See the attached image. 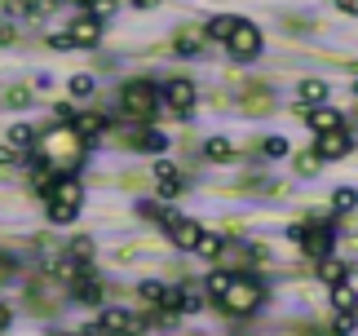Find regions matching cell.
<instances>
[{
    "mask_svg": "<svg viewBox=\"0 0 358 336\" xmlns=\"http://www.w3.org/2000/svg\"><path fill=\"white\" fill-rule=\"evenodd\" d=\"M319 279H323V284H341V279H350V265L336 261V257H323L319 261Z\"/></svg>",
    "mask_w": 358,
    "mask_h": 336,
    "instance_id": "15",
    "label": "cell"
},
{
    "mask_svg": "<svg viewBox=\"0 0 358 336\" xmlns=\"http://www.w3.org/2000/svg\"><path fill=\"white\" fill-rule=\"evenodd\" d=\"M177 310H182V314H199L203 310V292L199 288H186L182 297H177Z\"/></svg>",
    "mask_w": 358,
    "mask_h": 336,
    "instance_id": "20",
    "label": "cell"
},
{
    "mask_svg": "<svg viewBox=\"0 0 358 336\" xmlns=\"http://www.w3.org/2000/svg\"><path fill=\"white\" fill-rule=\"evenodd\" d=\"M164 226H169V239L177 244V248H195V239H199V221H190V217H169L164 221Z\"/></svg>",
    "mask_w": 358,
    "mask_h": 336,
    "instance_id": "11",
    "label": "cell"
},
{
    "mask_svg": "<svg viewBox=\"0 0 358 336\" xmlns=\"http://www.w3.org/2000/svg\"><path fill=\"white\" fill-rule=\"evenodd\" d=\"M306 124H310L314 133H332V129H345V115L332 111V106H314L310 115H306Z\"/></svg>",
    "mask_w": 358,
    "mask_h": 336,
    "instance_id": "13",
    "label": "cell"
},
{
    "mask_svg": "<svg viewBox=\"0 0 358 336\" xmlns=\"http://www.w3.org/2000/svg\"><path fill=\"white\" fill-rule=\"evenodd\" d=\"M226 284H230V274H208V292H213V297H222Z\"/></svg>",
    "mask_w": 358,
    "mask_h": 336,
    "instance_id": "33",
    "label": "cell"
},
{
    "mask_svg": "<svg viewBox=\"0 0 358 336\" xmlns=\"http://www.w3.org/2000/svg\"><path fill=\"white\" fill-rule=\"evenodd\" d=\"M142 146H150V150H164V137H159V133H142Z\"/></svg>",
    "mask_w": 358,
    "mask_h": 336,
    "instance_id": "34",
    "label": "cell"
},
{
    "mask_svg": "<svg viewBox=\"0 0 358 336\" xmlns=\"http://www.w3.org/2000/svg\"><path fill=\"white\" fill-rule=\"evenodd\" d=\"M71 45H98V36H102V18L98 13H76L71 18Z\"/></svg>",
    "mask_w": 358,
    "mask_h": 336,
    "instance_id": "10",
    "label": "cell"
},
{
    "mask_svg": "<svg viewBox=\"0 0 358 336\" xmlns=\"http://www.w3.org/2000/svg\"><path fill=\"white\" fill-rule=\"evenodd\" d=\"M9 40H13V27H9V22H0V45H9Z\"/></svg>",
    "mask_w": 358,
    "mask_h": 336,
    "instance_id": "38",
    "label": "cell"
},
{
    "mask_svg": "<svg viewBox=\"0 0 358 336\" xmlns=\"http://www.w3.org/2000/svg\"><path fill=\"white\" fill-rule=\"evenodd\" d=\"M261 150H266L270 160H283V155H287V137H266V142H261Z\"/></svg>",
    "mask_w": 358,
    "mask_h": 336,
    "instance_id": "31",
    "label": "cell"
},
{
    "mask_svg": "<svg viewBox=\"0 0 358 336\" xmlns=\"http://www.w3.org/2000/svg\"><path fill=\"white\" fill-rule=\"evenodd\" d=\"M332 305L336 310H358V292L341 279V284H332Z\"/></svg>",
    "mask_w": 358,
    "mask_h": 336,
    "instance_id": "17",
    "label": "cell"
},
{
    "mask_svg": "<svg viewBox=\"0 0 358 336\" xmlns=\"http://www.w3.org/2000/svg\"><path fill=\"white\" fill-rule=\"evenodd\" d=\"M332 208H336V213H354V208H358V190L354 186H341L332 195Z\"/></svg>",
    "mask_w": 358,
    "mask_h": 336,
    "instance_id": "23",
    "label": "cell"
},
{
    "mask_svg": "<svg viewBox=\"0 0 358 336\" xmlns=\"http://www.w3.org/2000/svg\"><path fill=\"white\" fill-rule=\"evenodd\" d=\"M195 252H199V257H217V252H222V234H208V230H199Z\"/></svg>",
    "mask_w": 358,
    "mask_h": 336,
    "instance_id": "25",
    "label": "cell"
},
{
    "mask_svg": "<svg viewBox=\"0 0 358 336\" xmlns=\"http://www.w3.org/2000/svg\"><path fill=\"white\" fill-rule=\"evenodd\" d=\"M85 336H133V314L129 310H102V318L93 328H85Z\"/></svg>",
    "mask_w": 358,
    "mask_h": 336,
    "instance_id": "7",
    "label": "cell"
},
{
    "mask_svg": "<svg viewBox=\"0 0 358 336\" xmlns=\"http://www.w3.org/2000/svg\"><path fill=\"white\" fill-rule=\"evenodd\" d=\"M354 328H358V310H336L332 332H336V336H354Z\"/></svg>",
    "mask_w": 358,
    "mask_h": 336,
    "instance_id": "22",
    "label": "cell"
},
{
    "mask_svg": "<svg viewBox=\"0 0 358 336\" xmlns=\"http://www.w3.org/2000/svg\"><path fill=\"white\" fill-rule=\"evenodd\" d=\"M164 102L177 111V120H190V111H195V84L190 80H169L164 84Z\"/></svg>",
    "mask_w": 358,
    "mask_h": 336,
    "instance_id": "8",
    "label": "cell"
},
{
    "mask_svg": "<svg viewBox=\"0 0 358 336\" xmlns=\"http://www.w3.org/2000/svg\"><path fill=\"white\" fill-rule=\"evenodd\" d=\"M27 102H31V89H9V93H5V106H13V111L27 106Z\"/></svg>",
    "mask_w": 358,
    "mask_h": 336,
    "instance_id": "32",
    "label": "cell"
},
{
    "mask_svg": "<svg viewBox=\"0 0 358 336\" xmlns=\"http://www.w3.org/2000/svg\"><path fill=\"white\" fill-rule=\"evenodd\" d=\"M124 111H129L133 120H150L155 115V102H159V93H155V84H146V80H133V84H124Z\"/></svg>",
    "mask_w": 358,
    "mask_h": 336,
    "instance_id": "4",
    "label": "cell"
},
{
    "mask_svg": "<svg viewBox=\"0 0 358 336\" xmlns=\"http://www.w3.org/2000/svg\"><path fill=\"white\" fill-rule=\"evenodd\" d=\"M36 146H40V155H36V150H31V155L40 164H49V173H53V168H58V173H76V168L85 164V146L89 142L76 133V124H53Z\"/></svg>",
    "mask_w": 358,
    "mask_h": 336,
    "instance_id": "1",
    "label": "cell"
},
{
    "mask_svg": "<svg viewBox=\"0 0 358 336\" xmlns=\"http://www.w3.org/2000/svg\"><path fill=\"white\" fill-rule=\"evenodd\" d=\"M142 301L146 305H169V288H164L159 279H146V284H142Z\"/></svg>",
    "mask_w": 358,
    "mask_h": 336,
    "instance_id": "18",
    "label": "cell"
},
{
    "mask_svg": "<svg viewBox=\"0 0 358 336\" xmlns=\"http://www.w3.org/2000/svg\"><path fill=\"white\" fill-rule=\"evenodd\" d=\"M350 146H354V137L350 129H332V133H319V160H345L350 155Z\"/></svg>",
    "mask_w": 358,
    "mask_h": 336,
    "instance_id": "9",
    "label": "cell"
},
{
    "mask_svg": "<svg viewBox=\"0 0 358 336\" xmlns=\"http://www.w3.org/2000/svg\"><path fill=\"white\" fill-rule=\"evenodd\" d=\"M296 173H301V177H314V173H319V150H306V155H296Z\"/></svg>",
    "mask_w": 358,
    "mask_h": 336,
    "instance_id": "29",
    "label": "cell"
},
{
    "mask_svg": "<svg viewBox=\"0 0 358 336\" xmlns=\"http://www.w3.org/2000/svg\"><path fill=\"white\" fill-rule=\"evenodd\" d=\"M133 5H137V9H150V5H159V0H133Z\"/></svg>",
    "mask_w": 358,
    "mask_h": 336,
    "instance_id": "40",
    "label": "cell"
},
{
    "mask_svg": "<svg viewBox=\"0 0 358 336\" xmlns=\"http://www.w3.org/2000/svg\"><path fill=\"white\" fill-rule=\"evenodd\" d=\"M40 195H45V204H49V217H53V221H71V217L80 213V204H85V190H80V181H76L71 173L53 177Z\"/></svg>",
    "mask_w": 358,
    "mask_h": 336,
    "instance_id": "2",
    "label": "cell"
},
{
    "mask_svg": "<svg viewBox=\"0 0 358 336\" xmlns=\"http://www.w3.org/2000/svg\"><path fill=\"white\" fill-rule=\"evenodd\" d=\"M350 93H354V97H358V80H354V84H350Z\"/></svg>",
    "mask_w": 358,
    "mask_h": 336,
    "instance_id": "42",
    "label": "cell"
},
{
    "mask_svg": "<svg viewBox=\"0 0 358 336\" xmlns=\"http://www.w3.org/2000/svg\"><path fill=\"white\" fill-rule=\"evenodd\" d=\"M18 160V146H0V164H13Z\"/></svg>",
    "mask_w": 358,
    "mask_h": 336,
    "instance_id": "36",
    "label": "cell"
},
{
    "mask_svg": "<svg viewBox=\"0 0 358 336\" xmlns=\"http://www.w3.org/2000/svg\"><path fill=\"white\" fill-rule=\"evenodd\" d=\"M296 244L306 248V257H314V261L332 257V226H327V221H301Z\"/></svg>",
    "mask_w": 358,
    "mask_h": 336,
    "instance_id": "5",
    "label": "cell"
},
{
    "mask_svg": "<svg viewBox=\"0 0 358 336\" xmlns=\"http://www.w3.org/2000/svg\"><path fill=\"white\" fill-rule=\"evenodd\" d=\"M296 97H301L306 106H323V102H327V84H319V80H306V84L296 89Z\"/></svg>",
    "mask_w": 358,
    "mask_h": 336,
    "instance_id": "16",
    "label": "cell"
},
{
    "mask_svg": "<svg viewBox=\"0 0 358 336\" xmlns=\"http://www.w3.org/2000/svg\"><path fill=\"white\" fill-rule=\"evenodd\" d=\"M80 5H93V0H80Z\"/></svg>",
    "mask_w": 358,
    "mask_h": 336,
    "instance_id": "43",
    "label": "cell"
},
{
    "mask_svg": "<svg viewBox=\"0 0 358 336\" xmlns=\"http://www.w3.org/2000/svg\"><path fill=\"white\" fill-rule=\"evenodd\" d=\"M336 9H341V13H354V18H358V0H336Z\"/></svg>",
    "mask_w": 358,
    "mask_h": 336,
    "instance_id": "37",
    "label": "cell"
},
{
    "mask_svg": "<svg viewBox=\"0 0 358 336\" xmlns=\"http://www.w3.org/2000/svg\"><path fill=\"white\" fill-rule=\"evenodd\" d=\"M9 318H13V314L5 310V305H0V332H5V328H9Z\"/></svg>",
    "mask_w": 358,
    "mask_h": 336,
    "instance_id": "39",
    "label": "cell"
},
{
    "mask_svg": "<svg viewBox=\"0 0 358 336\" xmlns=\"http://www.w3.org/2000/svg\"><path fill=\"white\" fill-rule=\"evenodd\" d=\"M5 279H9V261H0V284H5Z\"/></svg>",
    "mask_w": 358,
    "mask_h": 336,
    "instance_id": "41",
    "label": "cell"
},
{
    "mask_svg": "<svg viewBox=\"0 0 358 336\" xmlns=\"http://www.w3.org/2000/svg\"><path fill=\"white\" fill-rule=\"evenodd\" d=\"M93 89H98V80H93V76H76V80H71V97H80V102H85V97H93Z\"/></svg>",
    "mask_w": 358,
    "mask_h": 336,
    "instance_id": "27",
    "label": "cell"
},
{
    "mask_svg": "<svg viewBox=\"0 0 358 336\" xmlns=\"http://www.w3.org/2000/svg\"><path fill=\"white\" fill-rule=\"evenodd\" d=\"M71 297L85 301V305H102V284H98V274H85V270H80V274L71 279Z\"/></svg>",
    "mask_w": 358,
    "mask_h": 336,
    "instance_id": "12",
    "label": "cell"
},
{
    "mask_svg": "<svg viewBox=\"0 0 358 336\" xmlns=\"http://www.w3.org/2000/svg\"><path fill=\"white\" fill-rule=\"evenodd\" d=\"M199 49H203V36L199 31H182V36H177V53H182V58H195Z\"/></svg>",
    "mask_w": 358,
    "mask_h": 336,
    "instance_id": "21",
    "label": "cell"
},
{
    "mask_svg": "<svg viewBox=\"0 0 358 336\" xmlns=\"http://www.w3.org/2000/svg\"><path fill=\"white\" fill-rule=\"evenodd\" d=\"M31 142H36V129H31V124H13V129H9V146L27 150Z\"/></svg>",
    "mask_w": 358,
    "mask_h": 336,
    "instance_id": "24",
    "label": "cell"
},
{
    "mask_svg": "<svg viewBox=\"0 0 358 336\" xmlns=\"http://www.w3.org/2000/svg\"><path fill=\"white\" fill-rule=\"evenodd\" d=\"M230 27H235V18H213L208 27H203V36H208V40H226Z\"/></svg>",
    "mask_w": 358,
    "mask_h": 336,
    "instance_id": "28",
    "label": "cell"
},
{
    "mask_svg": "<svg viewBox=\"0 0 358 336\" xmlns=\"http://www.w3.org/2000/svg\"><path fill=\"white\" fill-rule=\"evenodd\" d=\"M71 124H76V133L85 137V142H93V137L106 133V115H93V111H89V115H76Z\"/></svg>",
    "mask_w": 358,
    "mask_h": 336,
    "instance_id": "14",
    "label": "cell"
},
{
    "mask_svg": "<svg viewBox=\"0 0 358 336\" xmlns=\"http://www.w3.org/2000/svg\"><path fill=\"white\" fill-rule=\"evenodd\" d=\"M173 173H177L173 160H159V164H155V177H173Z\"/></svg>",
    "mask_w": 358,
    "mask_h": 336,
    "instance_id": "35",
    "label": "cell"
},
{
    "mask_svg": "<svg viewBox=\"0 0 358 336\" xmlns=\"http://www.w3.org/2000/svg\"><path fill=\"white\" fill-rule=\"evenodd\" d=\"M177 195H182V177H159V200H177Z\"/></svg>",
    "mask_w": 358,
    "mask_h": 336,
    "instance_id": "30",
    "label": "cell"
},
{
    "mask_svg": "<svg viewBox=\"0 0 358 336\" xmlns=\"http://www.w3.org/2000/svg\"><path fill=\"white\" fill-rule=\"evenodd\" d=\"M226 49L235 53V58L252 62L257 53H261V31H257L252 22H235V27H230V36H226Z\"/></svg>",
    "mask_w": 358,
    "mask_h": 336,
    "instance_id": "6",
    "label": "cell"
},
{
    "mask_svg": "<svg viewBox=\"0 0 358 336\" xmlns=\"http://www.w3.org/2000/svg\"><path fill=\"white\" fill-rule=\"evenodd\" d=\"M66 257H71L76 265H89V261H93V239H76V244H71V252H66Z\"/></svg>",
    "mask_w": 358,
    "mask_h": 336,
    "instance_id": "26",
    "label": "cell"
},
{
    "mask_svg": "<svg viewBox=\"0 0 358 336\" xmlns=\"http://www.w3.org/2000/svg\"><path fill=\"white\" fill-rule=\"evenodd\" d=\"M261 301H266V288L248 274H230L226 292L217 297V305H222L226 314H252V310H261Z\"/></svg>",
    "mask_w": 358,
    "mask_h": 336,
    "instance_id": "3",
    "label": "cell"
},
{
    "mask_svg": "<svg viewBox=\"0 0 358 336\" xmlns=\"http://www.w3.org/2000/svg\"><path fill=\"white\" fill-rule=\"evenodd\" d=\"M203 150H208V160H217V164L235 160V146H230L226 137H208V146H203Z\"/></svg>",
    "mask_w": 358,
    "mask_h": 336,
    "instance_id": "19",
    "label": "cell"
}]
</instances>
